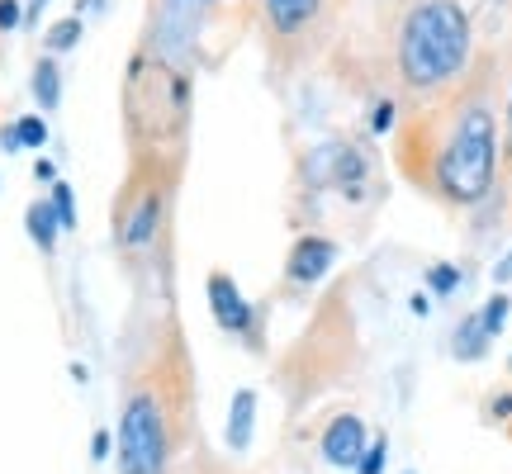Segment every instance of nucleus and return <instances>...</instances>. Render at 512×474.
<instances>
[{"mask_svg":"<svg viewBox=\"0 0 512 474\" xmlns=\"http://www.w3.org/2000/svg\"><path fill=\"white\" fill-rule=\"evenodd\" d=\"M475 53V24L460 0H418L399 24L394 62L413 95H437L456 86Z\"/></svg>","mask_w":512,"mask_h":474,"instance_id":"f257e3e1","label":"nucleus"},{"mask_svg":"<svg viewBox=\"0 0 512 474\" xmlns=\"http://www.w3.org/2000/svg\"><path fill=\"white\" fill-rule=\"evenodd\" d=\"M124 128L133 157H162L190 128V67L166 57L138 53L124 67Z\"/></svg>","mask_w":512,"mask_h":474,"instance_id":"f03ea898","label":"nucleus"},{"mask_svg":"<svg viewBox=\"0 0 512 474\" xmlns=\"http://www.w3.org/2000/svg\"><path fill=\"white\" fill-rule=\"evenodd\" d=\"M498 176V119L484 95H470L451 119L446 143L432 152V190L446 204H479Z\"/></svg>","mask_w":512,"mask_h":474,"instance_id":"7ed1b4c3","label":"nucleus"},{"mask_svg":"<svg viewBox=\"0 0 512 474\" xmlns=\"http://www.w3.org/2000/svg\"><path fill=\"white\" fill-rule=\"evenodd\" d=\"M119 474H166L171 470V418L152 384H138L124 399L119 432H114Z\"/></svg>","mask_w":512,"mask_h":474,"instance_id":"20e7f679","label":"nucleus"},{"mask_svg":"<svg viewBox=\"0 0 512 474\" xmlns=\"http://www.w3.org/2000/svg\"><path fill=\"white\" fill-rule=\"evenodd\" d=\"M157 157H133V176L119 190V204H114V242L119 252L138 256L147 252L157 233H162L166 219V195H171V176L157 171Z\"/></svg>","mask_w":512,"mask_h":474,"instance_id":"39448f33","label":"nucleus"},{"mask_svg":"<svg viewBox=\"0 0 512 474\" xmlns=\"http://www.w3.org/2000/svg\"><path fill=\"white\" fill-rule=\"evenodd\" d=\"M214 10H219V0H152L143 48L166 57V62H176V67H185L190 53L200 48V34H204V24L214 19Z\"/></svg>","mask_w":512,"mask_h":474,"instance_id":"423d86ee","label":"nucleus"},{"mask_svg":"<svg viewBox=\"0 0 512 474\" xmlns=\"http://www.w3.org/2000/svg\"><path fill=\"white\" fill-rule=\"evenodd\" d=\"M304 181L309 185H337L351 204H361V195H366V157L347 143H328L304 162Z\"/></svg>","mask_w":512,"mask_h":474,"instance_id":"0eeeda50","label":"nucleus"},{"mask_svg":"<svg viewBox=\"0 0 512 474\" xmlns=\"http://www.w3.org/2000/svg\"><path fill=\"white\" fill-rule=\"evenodd\" d=\"M204 294H209V309H214V323L223 332H247L252 328V304L242 299V290L233 285L228 271H214L204 280Z\"/></svg>","mask_w":512,"mask_h":474,"instance_id":"6e6552de","label":"nucleus"},{"mask_svg":"<svg viewBox=\"0 0 512 474\" xmlns=\"http://www.w3.org/2000/svg\"><path fill=\"white\" fill-rule=\"evenodd\" d=\"M361 456H366V422L356 418V413L332 418L328 432H323V460H328V465H342V470H356Z\"/></svg>","mask_w":512,"mask_h":474,"instance_id":"1a4fd4ad","label":"nucleus"},{"mask_svg":"<svg viewBox=\"0 0 512 474\" xmlns=\"http://www.w3.org/2000/svg\"><path fill=\"white\" fill-rule=\"evenodd\" d=\"M332 261H337V242L323 233H304L290 247L285 271H290V280H299V285H313V280H323V275L332 271Z\"/></svg>","mask_w":512,"mask_h":474,"instance_id":"9d476101","label":"nucleus"},{"mask_svg":"<svg viewBox=\"0 0 512 474\" xmlns=\"http://www.w3.org/2000/svg\"><path fill=\"white\" fill-rule=\"evenodd\" d=\"M323 10V0H261V19L275 38H294L304 34Z\"/></svg>","mask_w":512,"mask_h":474,"instance_id":"9b49d317","label":"nucleus"},{"mask_svg":"<svg viewBox=\"0 0 512 474\" xmlns=\"http://www.w3.org/2000/svg\"><path fill=\"white\" fill-rule=\"evenodd\" d=\"M252 427H256V389H238L233 408H228V446L247 451L252 446Z\"/></svg>","mask_w":512,"mask_h":474,"instance_id":"f8f14e48","label":"nucleus"},{"mask_svg":"<svg viewBox=\"0 0 512 474\" xmlns=\"http://www.w3.org/2000/svg\"><path fill=\"white\" fill-rule=\"evenodd\" d=\"M24 228H29L38 252H53L57 237H62V223H57V214H53V204L48 200H34L29 209H24Z\"/></svg>","mask_w":512,"mask_h":474,"instance_id":"ddd939ff","label":"nucleus"},{"mask_svg":"<svg viewBox=\"0 0 512 474\" xmlns=\"http://www.w3.org/2000/svg\"><path fill=\"white\" fill-rule=\"evenodd\" d=\"M29 91H34V100H38V110H48L53 114L57 105H62V72H57V57H38L34 62V86H29Z\"/></svg>","mask_w":512,"mask_h":474,"instance_id":"4468645a","label":"nucleus"},{"mask_svg":"<svg viewBox=\"0 0 512 474\" xmlns=\"http://www.w3.org/2000/svg\"><path fill=\"white\" fill-rule=\"evenodd\" d=\"M81 34H86V24H81V15L53 19V24H48V34H43V48H48V57L72 53L76 43H81Z\"/></svg>","mask_w":512,"mask_h":474,"instance_id":"2eb2a0df","label":"nucleus"},{"mask_svg":"<svg viewBox=\"0 0 512 474\" xmlns=\"http://www.w3.org/2000/svg\"><path fill=\"white\" fill-rule=\"evenodd\" d=\"M489 342H494V337L484 332V323H479V313H470V318H465V323L456 328V356H460V361H479Z\"/></svg>","mask_w":512,"mask_h":474,"instance_id":"dca6fc26","label":"nucleus"},{"mask_svg":"<svg viewBox=\"0 0 512 474\" xmlns=\"http://www.w3.org/2000/svg\"><path fill=\"white\" fill-rule=\"evenodd\" d=\"M48 204H53V214H57V223H62V233H72L76 228V195H72V185L57 176L53 181V195H48Z\"/></svg>","mask_w":512,"mask_h":474,"instance_id":"f3484780","label":"nucleus"},{"mask_svg":"<svg viewBox=\"0 0 512 474\" xmlns=\"http://www.w3.org/2000/svg\"><path fill=\"white\" fill-rule=\"evenodd\" d=\"M427 290L441 294V299H451L460 290V266L451 261H437V266H427Z\"/></svg>","mask_w":512,"mask_h":474,"instance_id":"a211bd4d","label":"nucleus"},{"mask_svg":"<svg viewBox=\"0 0 512 474\" xmlns=\"http://www.w3.org/2000/svg\"><path fill=\"white\" fill-rule=\"evenodd\" d=\"M15 133H19V147H43L48 143V119L43 114H24V119H15Z\"/></svg>","mask_w":512,"mask_h":474,"instance_id":"6ab92c4d","label":"nucleus"},{"mask_svg":"<svg viewBox=\"0 0 512 474\" xmlns=\"http://www.w3.org/2000/svg\"><path fill=\"white\" fill-rule=\"evenodd\" d=\"M508 313H512V299H508V294H494V299L479 309V323H484V332H489V337H498V332H503V323H508Z\"/></svg>","mask_w":512,"mask_h":474,"instance_id":"aec40b11","label":"nucleus"},{"mask_svg":"<svg viewBox=\"0 0 512 474\" xmlns=\"http://www.w3.org/2000/svg\"><path fill=\"white\" fill-rule=\"evenodd\" d=\"M24 24V0H0V34H10Z\"/></svg>","mask_w":512,"mask_h":474,"instance_id":"412c9836","label":"nucleus"},{"mask_svg":"<svg viewBox=\"0 0 512 474\" xmlns=\"http://www.w3.org/2000/svg\"><path fill=\"white\" fill-rule=\"evenodd\" d=\"M384 451H389V446H384V437L370 441V451L361 456V465H356V470H361V474H384Z\"/></svg>","mask_w":512,"mask_h":474,"instance_id":"4be33fe9","label":"nucleus"},{"mask_svg":"<svg viewBox=\"0 0 512 474\" xmlns=\"http://www.w3.org/2000/svg\"><path fill=\"white\" fill-rule=\"evenodd\" d=\"M370 128H375V133H389V128H394V100H380V105H375Z\"/></svg>","mask_w":512,"mask_h":474,"instance_id":"5701e85b","label":"nucleus"},{"mask_svg":"<svg viewBox=\"0 0 512 474\" xmlns=\"http://www.w3.org/2000/svg\"><path fill=\"white\" fill-rule=\"evenodd\" d=\"M110 451H114V437H110V432H95V437H91V456H95V460H105Z\"/></svg>","mask_w":512,"mask_h":474,"instance_id":"b1692460","label":"nucleus"},{"mask_svg":"<svg viewBox=\"0 0 512 474\" xmlns=\"http://www.w3.org/2000/svg\"><path fill=\"white\" fill-rule=\"evenodd\" d=\"M34 176H38V181L53 185V181H57V162H48V157H43V162H34Z\"/></svg>","mask_w":512,"mask_h":474,"instance_id":"393cba45","label":"nucleus"},{"mask_svg":"<svg viewBox=\"0 0 512 474\" xmlns=\"http://www.w3.org/2000/svg\"><path fill=\"white\" fill-rule=\"evenodd\" d=\"M494 280H498V285H512V252H508V256H503V261H498V266H494Z\"/></svg>","mask_w":512,"mask_h":474,"instance_id":"a878e982","label":"nucleus"},{"mask_svg":"<svg viewBox=\"0 0 512 474\" xmlns=\"http://www.w3.org/2000/svg\"><path fill=\"white\" fill-rule=\"evenodd\" d=\"M0 147H5V152H19V133H15V124L0 128Z\"/></svg>","mask_w":512,"mask_h":474,"instance_id":"bb28decb","label":"nucleus"},{"mask_svg":"<svg viewBox=\"0 0 512 474\" xmlns=\"http://www.w3.org/2000/svg\"><path fill=\"white\" fill-rule=\"evenodd\" d=\"M503 128H508V162H512V86H508V114H503Z\"/></svg>","mask_w":512,"mask_h":474,"instance_id":"cd10ccee","label":"nucleus"},{"mask_svg":"<svg viewBox=\"0 0 512 474\" xmlns=\"http://www.w3.org/2000/svg\"><path fill=\"white\" fill-rule=\"evenodd\" d=\"M508 365H512V361H508Z\"/></svg>","mask_w":512,"mask_h":474,"instance_id":"c85d7f7f","label":"nucleus"}]
</instances>
